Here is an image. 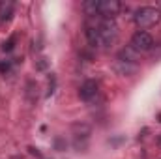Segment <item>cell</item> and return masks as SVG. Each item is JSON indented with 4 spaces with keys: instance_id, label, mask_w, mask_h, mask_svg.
I'll list each match as a JSON object with an SVG mask.
<instances>
[{
    "instance_id": "1",
    "label": "cell",
    "mask_w": 161,
    "mask_h": 159,
    "mask_svg": "<svg viewBox=\"0 0 161 159\" xmlns=\"http://www.w3.org/2000/svg\"><path fill=\"white\" fill-rule=\"evenodd\" d=\"M84 36L92 49H111L118 41V26L111 19L94 17L86 23Z\"/></svg>"
},
{
    "instance_id": "2",
    "label": "cell",
    "mask_w": 161,
    "mask_h": 159,
    "mask_svg": "<svg viewBox=\"0 0 161 159\" xmlns=\"http://www.w3.org/2000/svg\"><path fill=\"white\" fill-rule=\"evenodd\" d=\"M133 21L139 28H150V26H156L161 21V11L158 8H152V6H142L135 11L133 15Z\"/></svg>"
},
{
    "instance_id": "3",
    "label": "cell",
    "mask_w": 161,
    "mask_h": 159,
    "mask_svg": "<svg viewBox=\"0 0 161 159\" xmlns=\"http://www.w3.org/2000/svg\"><path fill=\"white\" fill-rule=\"evenodd\" d=\"M120 2L118 0H97V8H96V17L101 19H114L120 13ZM94 19V17H92Z\"/></svg>"
},
{
    "instance_id": "4",
    "label": "cell",
    "mask_w": 161,
    "mask_h": 159,
    "mask_svg": "<svg viewBox=\"0 0 161 159\" xmlns=\"http://www.w3.org/2000/svg\"><path fill=\"white\" fill-rule=\"evenodd\" d=\"M90 133H92V127L84 122L79 123H73L71 125V135H73V144L77 150H84L86 148V142L90 139Z\"/></svg>"
},
{
    "instance_id": "5",
    "label": "cell",
    "mask_w": 161,
    "mask_h": 159,
    "mask_svg": "<svg viewBox=\"0 0 161 159\" xmlns=\"http://www.w3.org/2000/svg\"><path fill=\"white\" fill-rule=\"evenodd\" d=\"M131 47H133L137 52H148V51H152V47H154V38H152L148 32L139 30V32H135L133 38H131Z\"/></svg>"
},
{
    "instance_id": "6",
    "label": "cell",
    "mask_w": 161,
    "mask_h": 159,
    "mask_svg": "<svg viewBox=\"0 0 161 159\" xmlns=\"http://www.w3.org/2000/svg\"><path fill=\"white\" fill-rule=\"evenodd\" d=\"M97 94V82L96 80H84L79 88V97L82 101H90Z\"/></svg>"
},
{
    "instance_id": "7",
    "label": "cell",
    "mask_w": 161,
    "mask_h": 159,
    "mask_svg": "<svg viewBox=\"0 0 161 159\" xmlns=\"http://www.w3.org/2000/svg\"><path fill=\"white\" fill-rule=\"evenodd\" d=\"M13 11H15V4L11 0H2L0 2V25L9 23L13 17Z\"/></svg>"
},
{
    "instance_id": "8",
    "label": "cell",
    "mask_w": 161,
    "mask_h": 159,
    "mask_svg": "<svg viewBox=\"0 0 161 159\" xmlns=\"http://www.w3.org/2000/svg\"><path fill=\"white\" fill-rule=\"evenodd\" d=\"M114 71L118 75H124V77H131L133 73H137V64H127V62L116 60L114 62Z\"/></svg>"
},
{
    "instance_id": "9",
    "label": "cell",
    "mask_w": 161,
    "mask_h": 159,
    "mask_svg": "<svg viewBox=\"0 0 161 159\" xmlns=\"http://www.w3.org/2000/svg\"><path fill=\"white\" fill-rule=\"evenodd\" d=\"M118 60L122 62H127V64H137L139 62V52L129 45V47H124L120 51V54H118Z\"/></svg>"
},
{
    "instance_id": "10",
    "label": "cell",
    "mask_w": 161,
    "mask_h": 159,
    "mask_svg": "<svg viewBox=\"0 0 161 159\" xmlns=\"http://www.w3.org/2000/svg\"><path fill=\"white\" fill-rule=\"evenodd\" d=\"M26 97L30 103H36L38 101V84L34 80H28L26 82Z\"/></svg>"
},
{
    "instance_id": "11",
    "label": "cell",
    "mask_w": 161,
    "mask_h": 159,
    "mask_svg": "<svg viewBox=\"0 0 161 159\" xmlns=\"http://www.w3.org/2000/svg\"><path fill=\"white\" fill-rule=\"evenodd\" d=\"M34 68H36V71H47V69L51 68V60H49L47 56H40V58L34 62Z\"/></svg>"
},
{
    "instance_id": "12",
    "label": "cell",
    "mask_w": 161,
    "mask_h": 159,
    "mask_svg": "<svg viewBox=\"0 0 161 159\" xmlns=\"http://www.w3.org/2000/svg\"><path fill=\"white\" fill-rule=\"evenodd\" d=\"M15 43H17V36H11L9 40L2 45V51H4V52H11V51L15 49Z\"/></svg>"
},
{
    "instance_id": "13",
    "label": "cell",
    "mask_w": 161,
    "mask_h": 159,
    "mask_svg": "<svg viewBox=\"0 0 161 159\" xmlns=\"http://www.w3.org/2000/svg\"><path fill=\"white\" fill-rule=\"evenodd\" d=\"M54 146H56V150H60V152H62V150H66V142H64L60 137H56V139H54Z\"/></svg>"
},
{
    "instance_id": "14",
    "label": "cell",
    "mask_w": 161,
    "mask_h": 159,
    "mask_svg": "<svg viewBox=\"0 0 161 159\" xmlns=\"http://www.w3.org/2000/svg\"><path fill=\"white\" fill-rule=\"evenodd\" d=\"M0 71H2V73L9 71V62H0Z\"/></svg>"
},
{
    "instance_id": "15",
    "label": "cell",
    "mask_w": 161,
    "mask_h": 159,
    "mask_svg": "<svg viewBox=\"0 0 161 159\" xmlns=\"http://www.w3.org/2000/svg\"><path fill=\"white\" fill-rule=\"evenodd\" d=\"M28 152H30L32 156H36V157H41V154H40V152H38V150H36V148H32V146L28 148Z\"/></svg>"
},
{
    "instance_id": "16",
    "label": "cell",
    "mask_w": 161,
    "mask_h": 159,
    "mask_svg": "<svg viewBox=\"0 0 161 159\" xmlns=\"http://www.w3.org/2000/svg\"><path fill=\"white\" fill-rule=\"evenodd\" d=\"M9 159H21V157L19 156H13V157H9Z\"/></svg>"
}]
</instances>
